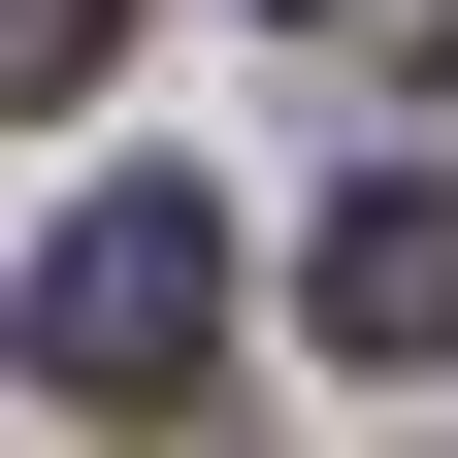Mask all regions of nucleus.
Listing matches in <instances>:
<instances>
[{
    "mask_svg": "<svg viewBox=\"0 0 458 458\" xmlns=\"http://www.w3.org/2000/svg\"><path fill=\"white\" fill-rule=\"evenodd\" d=\"M33 360L164 426V393L229 360V229H197V197H66V262H33Z\"/></svg>",
    "mask_w": 458,
    "mask_h": 458,
    "instance_id": "nucleus-1",
    "label": "nucleus"
},
{
    "mask_svg": "<svg viewBox=\"0 0 458 458\" xmlns=\"http://www.w3.org/2000/svg\"><path fill=\"white\" fill-rule=\"evenodd\" d=\"M98 33H131V0H0V98H98Z\"/></svg>",
    "mask_w": 458,
    "mask_h": 458,
    "instance_id": "nucleus-3",
    "label": "nucleus"
},
{
    "mask_svg": "<svg viewBox=\"0 0 458 458\" xmlns=\"http://www.w3.org/2000/svg\"><path fill=\"white\" fill-rule=\"evenodd\" d=\"M327 360H393V393L458 360V164H393V197H327Z\"/></svg>",
    "mask_w": 458,
    "mask_h": 458,
    "instance_id": "nucleus-2",
    "label": "nucleus"
},
{
    "mask_svg": "<svg viewBox=\"0 0 458 458\" xmlns=\"http://www.w3.org/2000/svg\"><path fill=\"white\" fill-rule=\"evenodd\" d=\"M295 33H327V0H295Z\"/></svg>",
    "mask_w": 458,
    "mask_h": 458,
    "instance_id": "nucleus-4",
    "label": "nucleus"
}]
</instances>
